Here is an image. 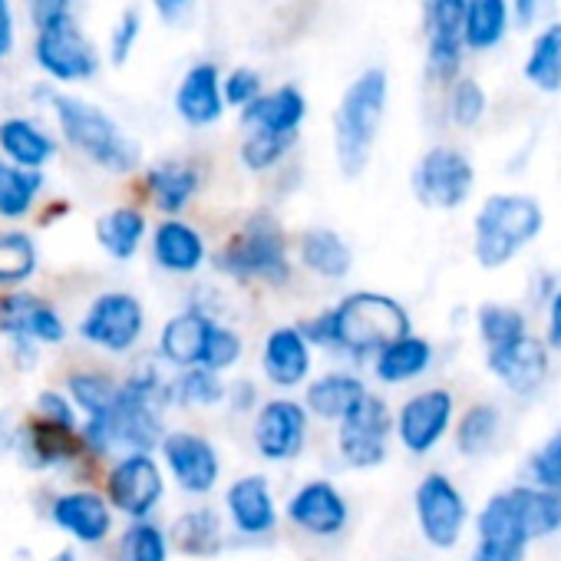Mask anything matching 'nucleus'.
I'll list each match as a JSON object with an SVG mask.
<instances>
[{
	"label": "nucleus",
	"instance_id": "1",
	"mask_svg": "<svg viewBox=\"0 0 561 561\" xmlns=\"http://www.w3.org/2000/svg\"><path fill=\"white\" fill-rule=\"evenodd\" d=\"M390 100V77L383 67L360 70L334 110V159L341 175L357 179L367 172Z\"/></svg>",
	"mask_w": 561,
	"mask_h": 561
},
{
	"label": "nucleus",
	"instance_id": "2",
	"mask_svg": "<svg viewBox=\"0 0 561 561\" xmlns=\"http://www.w3.org/2000/svg\"><path fill=\"white\" fill-rule=\"evenodd\" d=\"M331 347L351 357H377L387 344L413 334L410 311L383 291H354L328 308Z\"/></svg>",
	"mask_w": 561,
	"mask_h": 561
},
{
	"label": "nucleus",
	"instance_id": "3",
	"mask_svg": "<svg viewBox=\"0 0 561 561\" xmlns=\"http://www.w3.org/2000/svg\"><path fill=\"white\" fill-rule=\"evenodd\" d=\"M545 228V208L525 192H495L472 218V257L485 271L515 261Z\"/></svg>",
	"mask_w": 561,
	"mask_h": 561
},
{
	"label": "nucleus",
	"instance_id": "4",
	"mask_svg": "<svg viewBox=\"0 0 561 561\" xmlns=\"http://www.w3.org/2000/svg\"><path fill=\"white\" fill-rule=\"evenodd\" d=\"M215 267L234 280H261L267 288H285L295 274L285 228L274 221V215L254 211L215 254Z\"/></svg>",
	"mask_w": 561,
	"mask_h": 561
},
{
	"label": "nucleus",
	"instance_id": "5",
	"mask_svg": "<svg viewBox=\"0 0 561 561\" xmlns=\"http://www.w3.org/2000/svg\"><path fill=\"white\" fill-rule=\"evenodd\" d=\"M54 110H57V123L67 142L80 149L100 169L123 175L139 165V142H133L106 110L80 96H57Z\"/></svg>",
	"mask_w": 561,
	"mask_h": 561
},
{
	"label": "nucleus",
	"instance_id": "6",
	"mask_svg": "<svg viewBox=\"0 0 561 561\" xmlns=\"http://www.w3.org/2000/svg\"><path fill=\"white\" fill-rule=\"evenodd\" d=\"M410 185L420 205L436 211H456L472 198L476 165L456 146H433L416 159Z\"/></svg>",
	"mask_w": 561,
	"mask_h": 561
},
{
	"label": "nucleus",
	"instance_id": "7",
	"mask_svg": "<svg viewBox=\"0 0 561 561\" xmlns=\"http://www.w3.org/2000/svg\"><path fill=\"white\" fill-rule=\"evenodd\" d=\"M413 515L426 545L449 551L462 541L469 525V502L446 472H426L413 489Z\"/></svg>",
	"mask_w": 561,
	"mask_h": 561
},
{
	"label": "nucleus",
	"instance_id": "8",
	"mask_svg": "<svg viewBox=\"0 0 561 561\" xmlns=\"http://www.w3.org/2000/svg\"><path fill=\"white\" fill-rule=\"evenodd\" d=\"M397 413L377 393H370L344 423H337V453L351 469H377L390 456V439L397 436Z\"/></svg>",
	"mask_w": 561,
	"mask_h": 561
},
{
	"label": "nucleus",
	"instance_id": "9",
	"mask_svg": "<svg viewBox=\"0 0 561 561\" xmlns=\"http://www.w3.org/2000/svg\"><path fill=\"white\" fill-rule=\"evenodd\" d=\"M308 436H311V413L305 400L295 397L264 400L251 423V443L264 462L298 459L308 446Z\"/></svg>",
	"mask_w": 561,
	"mask_h": 561
},
{
	"label": "nucleus",
	"instance_id": "10",
	"mask_svg": "<svg viewBox=\"0 0 561 561\" xmlns=\"http://www.w3.org/2000/svg\"><path fill=\"white\" fill-rule=\"evenodd\" d=\"M456 426V393L446 387H426L400 403L397 439L410 456H430Z\"/></svg>",
	"mask_w": 561,
	"mask_h": 561
},
{
	"label": "nucleus",
	"instance_id": "11",
	"mask_svg": "<svg viewBox=\"0 0 561 561\" xmlns=\"http://www.w3.org/2000/svg\"><path fill=\"white\" fill-rule=\"evenodd\" d=\"M426 67L439 83H456L466 54V0H423Z\"/></svg>",
	"mask_w": 561,
	"mask_h": 561
},
{
	"label": "nucleus",
	"instance_id": "12",
	"mask_svg": "<svg viewBox=\"0 0 561 561\" xmlns=\"http://www.w3.org/2000/svg\"><path fill=\"white\" fill-rule=\"evenodd\" d=\"M34 57L41 70L60 83H83L93 80L100 70V54L90 44V37L73 24V18L50 31H41L34 44Z\"/></svg>",
	"mask_w": 561,
	"mask_h": 561
},
{
	"label": "nucleus",
	"instance_id": "13",
	"mask_svg": "<svg viewBox=\"0 0 561 561\" xmlns=\"http://www.w3.org/2000/svg\"><path fill=\"white\" fill-rule=\"evenodd\" d=\"M288 522L311 538H337L351 525V505L331 479H308L285 502Z\"/></svg>",
	"mask_w": 561,
	"mask_h": 561
},
{
	"label": "nucleus",
	"instance_id": "14",
	"mask_svg": "<svg viewBox=\"0 0 561 561\" xmlns=\"http://www.w3.org/2000/svg\"><path fill=\"white\" fill-rule=\"evenodd\" d=\"M142 328H146L142 305L126 291H110L90 305V311L80 324V334L110 354H126L129 347L139 344Z\"/></svg>",
	"mask_w": 561,
	"mask_h": 561
},
{
	"label": "nucleus",
	"instance_id": "15",
	"mask_svg": "<svg viewBox=\"0 0 561 561\" xmlns=\"http://www.w3.org/2000/svg\"><path fill=\"white\" fill-rule=\"evenodd\" d=\"M162 459L175 479V485L188 495H208L218 479H221V456L215 449L211 439H205L202 433H188V430H175L165 433L162 439Z\"/></svg>",
	"mask_w": 561,
	"mask_h": 561
},
{
	"label": "nucleus",
	"instance_id": "16",
	"mask_svg": "<svg viewBox=\"0 0 561 561\" xmlns=\"http://www.w3.org/2000/svg\"><path fill=\"white\" fill-rule=\"evenodd\" d=\"M485 367L495 377V383H502L508 393L515 397H535L551 370V351L541 337L525 334L515 344L485 351Z\"/></svg>",
	"mask_w": 561,
	"mask_h": 561
},
{
	"label": "nucleus",
	"instance_id": "17",
	"mask_svg": "<svg viewBox=\"0 0 561 561\" xmlns=\"http://www.w3.org/2000/svg\"><path fill=\"white\" fill-rule=\"evenodd\" d=\"M165 479L159 462L149 453H126L110 472V502L129 515L133 522L149 518V512L162 502Z\"/></svg>",
	"mask_w": 561,
	"mask_h": 561
},
{
	"label": "nucleus",
	"instance_id": "18",
	"mask_svg": "<svg viewBox=\"0 0 561 561\" xmlns=\"http://www.w3.org/2000/svg\"><path fill=\"white\" fill-rule=\"evenodd\" d=\"M314 344L305 337L301 324H280L261 344V374L277 390H298L311 383Z\"/></svg>",
	"mask_w": 561,
	"mask_h": 561
},
{
	"label": "nucleus",
	"instance_id": "19",
	"mask_svg": "<svg viewBox=\"0 0 561 561\" xmlns=\"http://www.w3.org/2000/svg\"><path fill=\"white\" fill-rule=\"evenodd\" d=\"M175 113L192 129H208L225 116V77L211 60L192 64L175 87Z\"/></svg>",
	"mask_w": 561,
	"mask_h": 561
},
{
	"label": "nucleus",
	"instance_id": "20",
	"mask_svg": "<svg viewBox=\"0 0 561 561\" xmlns=\"http://www.w3.org/2000/svg\"><path fill=\"white\" fill-rule=\"evenodd\" d=\"M225 512L238 535H244V538L271 535L277 525V499H274L267 476L251 472V476L234 479L225 489Z\"/></svg>",
	"mask_w": 561,
	"mask_h": 561
},
{
	"label": "nucleus",
	"instance_id": "21",
	"mask_svg": "<svg viewBox=\"0 0 561 561\" xmlns=\"http://www.w3.org/2000/svg\"><path fill=\"white\" fill-rule=\"evenodd\" d=\"M305 119H308V96L295 83L264 90L248 110H241V126L248 133H267V136H298Z\"/></svg>",
	"mask_w": 561,
	"mask_h": 561
},
{
	"label": "nucleus",
	"instance_id": "22",
	"mask_svg": "<svg viewBox=\"0 0 561 561\" xmlns=\"http://www.w3.org/2000/svg\"><path fill=\"white\" fill-rule=\"evenodd\" d=\"M370 397V387L364 377L347 374V370H331L314 377L305 387V407L311 416L324 423H344L364 400Z\"/></svg>",
	"mask_w": 561,
	"mask_h": 561
},
{
	"label": "nucleus",
	"instance_id": "23",
	"mask_svg": "<svg viewBox=\"0 0 561 561\" xmlns=\"http://www.w3.org/2000/svg\"><path fill=\"white\" fill-rule=\"evenodd\" d=\"M152 257L169 274H195L208 257V244L195 225L182 218H165L152 231Z\"/></svg>",
	"mask_w": 561,
	"mask_h": 561
},
{
	"label": "nucleus",
	"instance_id": "24",
	"mask_svg": "<svg viewBox=\"0 0 561 561\" xmlns=\"http://www.w3.org/2000/svg\"><path fill=\"white\" fill-rule=\"evenodd\" d=\"M211 328H215V318L211 314H205L198 308H188V311L175 314L172 321H165V328L159 334V354L172 367H179V370L202 367V357H205Z\"/></svg>",
	"mask_w": 561,
	"mask_h": 561
},
{
	"label": "nucleus",
	"instance_id": "25",
	"mask_svg": "<svg viewBox=\"0 0 561 561\" xmlns=\"http://www.w3.org/2000/svg\"><path fill=\"white\" fill-rule=\"evenodd\" d=\"M433 360H436L433 344L420 334H407V337L387 344L370 364H374V377L383 387H407V383L423 380L430 374Z\"/></svg>",
	"mask_w": 561,
	"mask_h": 561
},
{
	"label": "nucleus",
	"instance_id": "26",
	"mask_svg": "<svg viewBox=\"0 0 561 561\" xmlns=\"http://www.w3.org/2000/svg\"><path fill=\"white\" fill-rule=\"evenodd\" d=\"M298 261L321 280H344L354 267V251L334 228H308L298 238Z\"/></svg>",
	"mask_w": 561,
	"mask_h": 561
},
{
	"label": "nucleus",
	"instance_id": "27",
	"mask_svg": "<svg viewBox=\"0 0 561 561\" xmlns=\"http://www.w3.org/2000/svg\"><path fill=\"white\" fill-rule=\"evenodd\" d=\"M54 522L70 531L77 541L96 545L110 535L113 528V512L110 505L96 495V492H70L60 495L54 505Z\"/></svg>",
	"mask_w": 561,
	"mask_h": 561
},
{
	"label": "nucleus",
	"instance_id": "28",
	"mask_svg": "<svg viewBox=\"0 0 561 561\" xmlns=\"http://www.w3.org/2000/svg\"><path fill=\"white\" fill-rule=\"evenodd\" d=\"M0 328L18 337H34L44 344L64 341V321L50 305L34 295H11L0 301Z\"/></svg>",
	"mask_w": 561,
	"mask_h": 561
},
{
	"label": "nucleus",
	"instance_id": "29",
	"mask_svg": "<svg viewBox=\"0 0 561 561\" xmlns=\"http://www.w3.org/2000/svg\"><path fill=\"white\" fill-rule=\"evenodd\" d=\"M198 185H202V172L188 162H159L146 172V188H149L156 208L172 218L179 211H185V205L195 198Z\"/></svg>",
	"mask_w": 561,
	"mask_h": 561
},
{
	"label": "nucleus",
	"instance_id": "30",
	"mask_svg": "<svg viewBox=\"0 0 561 561\" xmlns=\"http://www.w3.org/2000/svg\"><path fill=\"white\" fill-rule=\"evenodd\" d=\"M522 77L538 93H561V21H548L535 34L522 64Z\"/></svg>",
	"mask_w": 561,
	"mask_h": 561
},
{
	"label": "nucleus",
	"instance_id": "31",
	"mask_svg": "<svg viewBox=\"0 0 561 561\" xmlns=\"http://www.w3.org/2000/svg\"><path fill=\"white\" fill-rule=\"evenodd\" d=\"M512 0H466V50L489 54L512 31Z\"/></svg>",
	"mask_w": 561,
	"mask_h": 561
},
{
	"label": "nucleus",
	"instance_id": "32",
	"mask_svg": "<svg viewBox=\"0 0 561 561\" xmlns=\"http://www.w3.org/2000/svg\"><path fill=\"white\" fill-rule=\"evenodd\" d=\"M0 149H4V156L21 165V169H31L37 172L41 165H47L57 152V142L31 119H4L0 123Z\"/></svg>",
	"mask_w": 561,
	"mask_h": 561
},
{
	"label": "nucleus",
	"instance_id": "33",
	"mask_svg": "<svg viewBox=\"0 0 561 561\" xmlns=\"http://www.w3.org/2000/svg\"><path fill=\"white\" fill-rule=\"evenodd\" d=\"M169 538H172L175 551H182L188 558H215L225 545V528L211 508H188L175 518Z\"/></svg>",
	"mask_w": 561,
	"mask_h": 561
},
{
	"label": "nucleus",
	"instance_id": "34",
	"mask_svg": "<svg viewBox=\"0 0 561 561\" xmlns=\"http://www.w3.org/2000/svg\"><path fill=\"white\" fill-rule=\"evenodd\" d=\"M499 436H502V410L495 403H472V407H466L462 416L456 420V430H453L456 449L466 459L485 456L499 443Z\"/></svg>",
	"mask_w": 561,
	"mask_h": 561
},
{
	"label": "nucleus",
	"instance_id": "35",
	"mask_svg": "<svg viewBox=\"0 0 561 561\" xmlns=\"http://www.w3.org/2000/svg\"><path fill=\"white\" fill-rule=\"evenodd\" d=\"M512 495L531 541L561 531V489H538L531 482H522L512 485Z\"/></svg>",
	"mask_w": 561,
	"mask_h": 561
},
{
	"label": "nucleus",
	"instance_id": "36",
	"mask_svg": "<svg viewBox=\"0 0 561 561\" xmlns=\"http://www.w3.org/2000/svg\"><path fill=\"white\" fill-rule=\"evenodd\" d=\"M96 238L113 257L129 261L146 238V215L139 208H113L96 221Z\"/></svg>",
	"mask_w": 561,
	"mask_h": 561
},
{
	"label": "nucleus",
	"instance_id": "37",
	"mask_svg": "<svg viewBox=\"0 0 561 561\" xmlns=\"http://www.w3.org/2000/svg\"><path fill=\"white\" fill-rule=\"evenodd\" d=\"M41 188H44L41 172H31V169H21L14 162L0 159V215L4 218H24Z\"/></svg>",
	"mask_w": 561,
	"mask_h": 561
},
{
	"label": "nucleus",
	"instance_id": "38",
	"mask_svg": "<svg viewBox=\"0 0 561 561\" xmlns=\"http://www.w3.org/2000/svg\"><path fill=\"white\" fill-rule=\"evenodd\" d=\"M476 331H479L485 351L515 344L525 334H531L528 331V318L518 308H512V305H482L476 311Z\"/></svg>",
	"mask_w": 561,
	"mask_h": 561
},
{
	"label": "nucleus",
	"instance_id": "39",
	"mask_svg": "<svg viewBox=\"0 0 561 561\" xmlns=\"http://www.w3.org/2000/svg\"><path fill=\"white\" fill-rule=\"evenodd\" d=\"M169 397L185 403V407H218L228 400V383L221 380V374H211L205 367H192V370H182L169 383Z\"/></svg>",
	"mask_w": 561,
	"mask_h": 561
},
{
	"label": "nucleus",
	"instance_id": "40",
	"mask_svg": "<svg viewBox=\"0 0 561 561\" xmlns=\"http://www.w3.org/2000/svg\"><path fill=\"white\" fill-rule=\"evenodd\" d=\"M24 456H31L34 466H50L57 459L73 456V430L57 426L50 420L27 426V433H24Z\"/></svg>",
	"mask_w": 561,
	"mask_h": 561
},
{
	"label": "nucleus",
	"instance_id": "41",
	"mask_svg": "<svg viewBox=\"0 0 561 561\" xmlns=\"http://www.w3.org/2000/svg\"><path fill=\"white\" fill-rule=\"evenodd\" d=\"M119 383L103 377V374H73L70 377V393L80 410L90 413V420H103L116 410L119 403Z\"/></svg>",
	"mask_w": 561,
	"mask_h": 561
},
{
	"label": "nucleus",
	"instance_id": "42",
	"mask_svg": "<svg viewBox=\"0 0 561 561\" xmlns=\"http://www.w3.org/2000/svg\"><path fill=\"white\" fill-rule=\"evenodd\" d=\"M298 136H267V133H248L238 156L248 172H271L285 162L295 149Z\"/></svg>",
	"mask_w": 561,
	"mask_h": 561
},
{
	"label": "nucleus",
	"instance_id": "43",
	"mask_svg": "<svg viewBox=\"0 0 561 561\" xmlns=\"http://www.w3.org/2000/svg\"><path fill=\"white\" fill-rule=\"evenodd\" d=\"M119 561H169V535L152 522H133L119 541Z\"/></svg>",
	"mask_w": 561,
	"mask_h": 561
},
{
	"label": "nucleus",
	"instance_id": "44",
	"mask_svg": "<svg viewBox=\"0 0 561 561\" xmlns=\"http://www.w3.org/2000/svg\"><path fill=\"white\" fill-rule=\"evenodd\" d=\"M485 110H489V96L476 77H459L449 87V123L453 126L472 129L485 119Z\"/></svg>",
	"mask_w": 561,
	"mask_h": 561
},
{
	"label": "nucleus",
	"instance_id": "45",
	"mask_svg": "<svg viewBox=\"0 0 561 561\" xmlns=\"http://www.w3.org/2000/svg\"><path fill=\"white\" fill-rule=\"evenodd\" d=\"M37 267V248L27 234H0V285H18Z\"/></svg>",
	"mask_w": 561,
	"mask_h": 561
},
{
	"label": "nucleus",
	"instance_id": "46",
	"mask_svg": "<svg viewBox=\"0 0 561 561\" xmlns=\"http://www.w3.org/2000/svg\"><path fill=\"white\" fill-rule=\"evenodd\" d=\"M241 354H244V341H241V334H238L234 328H228V324H218V321H215V328H211V334H208V347H205L202 367H205V370H211V374H225V370L238 367Z\"/></svg>",
	"mask_w": 561,
	"mask_h": 561
},
{
	"label": "nucleus",
	"instance_id": "47",
	"mask_svg": "<svg viewBox=\"0 0 561 561\" xmlns=\"http://www.w3.org/2000/svg\"><path fill=\"white\" fill-rule=\"evenodd\" d=\"M528 482L538 489H561V430L551 433L531 456H528Z\"/></svg>",
	"mask_w": 561,
	"mask_h": 561
},
{
	"label": "nucleus",
	"instance_id": "48",
	"mask_svg": "<svg viewBox=\"0 0 561 561\" xmlns=\"http://www.w3.org/2000/svg\"><path fill=\"white\" fill-rule=\"evenodd\" d=\"M139 34H142V14L136 8L123 11V18L116 21V27L110 34V60L116 67H123L133 57V50L139 44Z\"/></svg>",
	"mask_w": 561,
	"mask_h": 561
},
{
	"label": "nucleus",
	"instance_id": "49",
	"mask_svg": "<svg viewBox=\"0 0 561 561\" xmlns=\"http://www.w3.org/2000/svg\"><path fill=\"white\" fill-rule=\"evenodd\" d=\"M261 93H264V80L251 67H234L225 77V103L234 106V110H248Z\"/></svg>",
	"mask_w": 561,
	"mask_h": 561
},
{
	"label": "nucleus",
	"instance_id": "50",
	"mask_svg": "<svg viewBox=\"0 0 561 561\" xmlns=\"http://www.w3.org/2000/svg\"><path fill=\"white\" fill-rule=\"evenodd\" d=\"M70 4H73V0H27V11L34 18L37 34L70 21Z\"/></svg>",
	"mask_w": 561,
	"mask_h": 561
},
{
	"label": "nucleus",
	"instance_id": "51",
	"mask_svg": "<svg viewBox=\"0 0 561 561\" xmlns=\"http://www.w3.org/2000/svg\"><path fill=\"white\" fill-rule=\"evenodd\" d=\"M525 551L522 545H505V541H482L476 538V548L469 554V561H525Z\"/></svg>",
	"mask_w": 561,
	"mask_h": 561
},
{
	"label": "nucleus",
	"instance_id": "52",
	"mask_svg": "<svg viewBox=\"0 0 561 561\" xmlns=\"http://www.w3.org/2000/svg\"><path fill=\"white\" fill-rule=\"evenodd\" d=\"M234 413H257V387L251 380H231L228 383V400H225Z\"/></svg>",
	"mask_w": 561,
	"mask_h": 561
},
{
	"label": "nucleus",
	"instance_id": "53",
	"mask_svg": "<svg viewBox=\"0 0 561 561\" xmlns=\"http://www.w3.org/2000/svg\"><path fill=\"white\" fill-rule=\"evenodd\" d=\"M545 344L548 351L561 354V288L545 305Z\"/></svg>",
	"mask_w": 561,
	"mask_h": 561
},
{
	"label": "nucleus",
	"instance_id": "54",
	"mask_svg": "<svg viewBox=\"0 0 561 561\" xmlns=\"http://www.w3.org/2000/svg\"><path fill=\"white\" fill-rule=\"evenodd\" d=\"M41 413L44 420L57 423V426H67L73 430V410H70V400L57 397V393H41Z\"/></svg>",
	"mask_w": 561,
	"mask_h": 561
},
{
	"label": "nucleus",
	"instance_id": "55",
	"mask_svg": "<svg viewBox=\"0 0 561 561\" xmlns=\"http://www.w3.org/2000/svg\"><path fill=\"white\" fill-rule=\"evenodd\" d=\"M554 0H512V14L518 27H531L538 24L548 11H551Z\"/></svg>",
	"mask_w": 561,
	"mask_h": 561
},
{
	"label": "nucleus",
	"instance_id": "56",
	"mask_svg": "<svg viewBox=\"0 0 561 561\" xmlns=\"http://www.w3.org/2000/svg\"><path fill=\"white\" fill-rule=\"evenodd\" d=\"M14 14H11V0H0V64L14 50Z\"/></svg>",
	"mask_w": 561,
	"mask_h": 561
},
{
	"label": "nucleus",
	"instance_id": "57",
	"mask_svg": "<svg viewBox=\"0 0 561 561\" xmlns=\"http://www.w3.org/2000/svg\"><path fill=\"white\" fill-rule=\"evenodd\" d=\"M152 8H156V14H159L165 24H179V21L188 18L192 0H152Z\"/></svg>",
	"mask_w": 561,
	"mask_h": 561
},
{
	"label": "nucleus",
	"instance_id": "58",
	"mask_svg": "<svg viewBox=\"0 0 561 561\" xmlns=\"http://www.w3.org/2000/svg\"><path fill=\"white\" fill-rule=\"evenodd\" d=\"M57 561H73V551H60V554H57Z\"/></svg>",
	"mask_w": 561,
	"mask_h": 561
}]
</instances>
